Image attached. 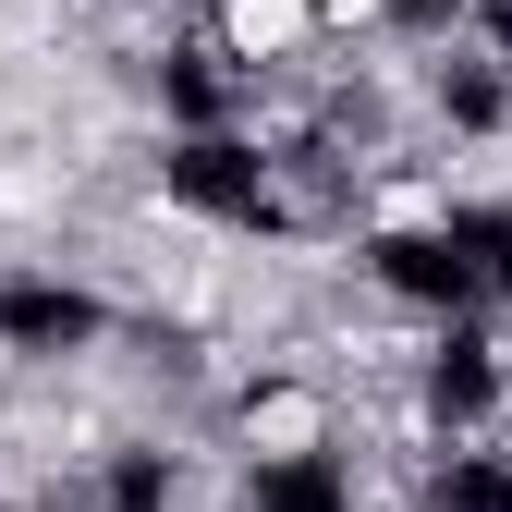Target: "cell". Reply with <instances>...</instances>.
I'll list each match as a JSON object with an SVG mask.
<instances>
[{
    "instance_id": "cell-1",
    "label": "cell",
    "mask_w": 512,
    "mask_h": 512,
    "mask_svg": "<svg viewBox=\"0 0 512 512\" xmlns=\"http://www.w3.org/2000/svg\"><path fill=\"white\" fill-rule=\"evenodd\" d=\"M0 13H13V0H0Z\"/></svg>"
}]
</instances>
